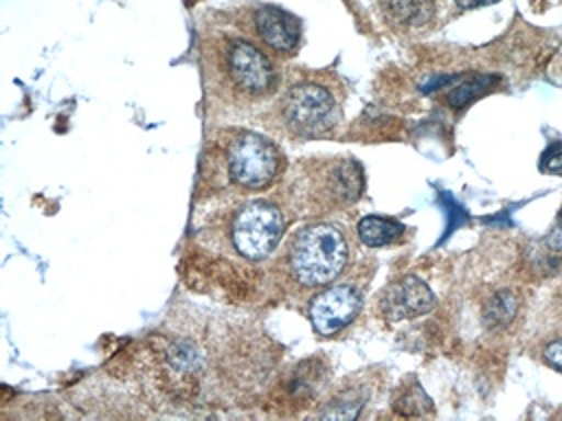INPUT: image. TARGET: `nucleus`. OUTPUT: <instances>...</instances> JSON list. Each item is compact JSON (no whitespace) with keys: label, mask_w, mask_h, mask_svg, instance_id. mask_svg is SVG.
<instances>
[{"label":"nucleus","mask_w":562,"mask_h":421,"mask_svg":"<svg viewBox=\"0 0 562 421\" xmlns=\"http://www.w3.org/2000/svg\"><path fill=\"white\" fill-rule=\"evenodd\" d=\"M198 68L211 114H248L263 107L281 86L279 61L239 31L206 20L198 29Z\"/></svg>","instance_id":"f03ea898"},{"label":"nucleus","mask_w":562,"mask_h":421,"mask_svg":"<svg viewBox=\"0 0 562 421\" xmlns=\"http://www.w3.org/2000/svg\"><path fill=\"white\" fill-rule=\"evenodd\" d=\"M384 26L397 37H419L428 33L441 9V0H375Z\"/></svg>","instance_id":"9b49d317"},{"label":"nucleus","mask_w":562,"mask_h":421,"mask_svg":"<svg viewBox=\"0 0 562 421\" xmlns=\"http://www.w3.org/2000/svg\"><path fill=\"white\" fill-rule=\"evenodd\" d=\"M342 103L345 86L334 72L290 68L257 121L268 134L290 143L321 140L336 134Z\"/></svg>","instance_id":"39448f33"},{"label":"nucleus","mask_w":562,"mask_h":421,"mask_svg":"<svg viewBox=\"0 0 562 421\" xmlns=\"http://www.w3.org/2000/svg\"><path fill=\"white\" fill-rule=\"evenodd\" d=\"M518 298L509 289L496 292L483 307V320L490 329H501L509 325V320L516 316Z\"/></svg>","instance_id":"4468645a"},{"label":"nucleus","mask_w":562,"mask_h":421,"mask_svg":"<svg viewBox=\"0 0 562 421\" xmlns=\"http://www.w3.org/2000/svg\"><path fill=\"white\" fill-rule=\"evenodd\" d=\"M378 314L391 322L417 318L435 307V294L415 274H404L384 285L375 300Z\"/></svg>","instance_id":"9d476101"},{"label":"nucleus","mask_w":562,"mask_h":421,"mask_svg":"<svg viewBox=\"0 0 562 421\" xmlns=\"http://www.w3.org/2000/svg\"><path fill=\"white\" fill-rule=\"evenodd\" d=\"M542 169L549 173H562V147L560 145H551L542 153Z\"/></svg>","instance_id":"f3484780"},{"label":"nucleus","mask_w":562,"mask_h":421,"mask_svg":"<svg viewBox=\"0 0 562 421\" xmlns=\"http://www.w3.org/2000/svg\"><path fill=\"white\" fill-rule=\"evenodd\" d=\"M349 254L351 241L345 226L331 219H307L266 259V287L279 300H310L345 272Z\"/></svg>","instance_id":"20e7f679"},{"label":"nucleus","mask_w":562,"mask_h":421,"mask_svg":"<svg viewBox=\"0 0 562 421\" xmlns=\"http://www.w3.org/2000/svg\"><path fill=\"white\" fill-rule=\"evenodd\" d=\"M544 357H547L549 364H553V366L562 373V340L551 342V344L544 349Z\"/></svg>","instance_id":"6ab92c4d"},{"label":"nucleus","mask_w":562,"mask_h":421,"mask_svg":"<svg viewBox=\"0 0 562 421\" xmlns=\"http://www.w3.org/2000/svg\"><path fill=\"white\" fill-rule=\"evenodd\" d=\"M371 397V390L367 392V384L360 382V384H351V386H342L338 388L331 399L325 401V408L318 410L316 414L318 417H325V419H353L360 414V408L367 403V399Z\"/></svg>","instance_id":"ddd939ff"},{"label":"nucleus","mask_w":562,"mask_h":421,"mask_svg":"<svg viewBox=\"0 0 562 421\" xmlns=\"http://www.w3.org/2000/svg\"><path fill=\"white\" fill-rule=\"evenodd\" d=\"M272 191L290 221L325 219L360 200L364 171L353 156H305L288 164Z\"/></svg>","instance_id":"0eeeda50"},{"label":"nucleus","mask_w":562,"mask_h":421,"mask_svg":"<svg viewBox=\"0 0 562 421\" xmlns=\"http://www.w3.org/2000/svg\"><path fill=\"white\" fill-rule=\"evenodd\" d=\"M492 2H498V0H457V4L461 9H474V7H483V4H492Z\"/></svg>","instance_id":"aec40b11"},{"label":"nucleus","mask_w":562,"mask_h":421,"mask_svg":"<svg viewBox=\"0 0 562 421\" xmlns=\"http://www.w3.org/2000/svg\"><path fill=\"white\" fill-rule=\"evenodd\" d=\"M406 226L391 219V217H380V215H369L362 217L356 226V235L362 246L369 248H386L397 243L404 237Z\"/></svg>","instance_id":"f8f14e48"},{"label":"nucleus","mask_w":562,"mask_h":421,"mask_svg":"<svg viewBox=\"0 0 562 421\" xmlns=\"http://www.w3.org/2000/svg\"><path fill=\"white\" fill-rule=\"evenodd\" d=\"M411 406H417L422 414H424V410H430V401L426 399L424 390H422V388H417V386H415L413 390L404 392V397H402V399H395V410H397V412H402V414L413 417V408H411Z\"/></svg>","instance_id":"dca6fc26"},{"label":"nucleus","mask_w":562,"mask_h":421,"mask_svg":"<svg viewBox=\"0 0 562 421\" xmlns=\"http://www.w3.org/2000/svg\"><path fill=\"white\" fill-rule=\"evenodd\" d=\"M373 272V259L360 261L353 268L347 265L336 281L307 300V318L321 338H331L356 320L364 305L367 285Z\"/></svg>","instance_id":"1a4fd4ad"},{"label":"nucleus","mask_w":562,"mask_h":421,"mask_svg":"<svg viewBox=\"0 0 562 421\" xmlns=\"http://www.w3.org/2000/svg\"><path fill=\"white\" fill-rule=\"evenodd\" d=\"M544 248L553 254H562V213L558 217V221L553 224V228L544 235Z\"/></svg>","instance_id":"a211bd4d"},{"label":"nucleus","mask_w":562,"mask_h":421,"mask_svg":"<svg viewBox=\"0 0 562 421\" xmlns=\"http://www.w3.org/2000/svg\"><path fill=\"white\" fill-rule=\"evenodd\" d=\"M285 169L288 160L277 140L239 125L213 127L200 153L195 202H226L272 191Z\"/></svg>","instance_id":"7ed1b4c3"},{"label":"nucleus","mask_w":562,"mask_h":421,"mask_svg":"<svg viewBox=\"0 0 562 421\" xmlns=\"http://www.w3.org/2000/svg\"><path fill=\"white\" fill-rule=\"evenodd\" d=\"M165 390L198 406H231L268 384L277 344L255 320L204 307H178L151 333Z\"/></svg>","instance_id":"f257e3e1"},{"label":"nucleus","mask_w":562,"mask_h":421,"mask_svg":"<svg viewBox=\"0 0 562 421\" xmlns=\"http://www.w3.org/2000/svg\"><path fill=\"white\" fill-rule=\"evenodd\" d=\"M209 15H213L209 20L239 31L279 64L292 59L301 48V20L281 7L246 0L222 11H211Z\"/></svg>","instance_id":"6e6552de"},{"label":"nucleus","mask_w":562,"mask_h":421,"mask_svg":"<svg viewBox=\"0 0 562 421\" xmlns=\"http://www.w3.org/2000/svg\"><path fill=\"white\" fill-rule=\"evenodd\" d=\"M490 83H492L490 77H476V79H472V81H468V83L454 88V90L450 92V96H448V103H450L452 107L463 105V103H468L472 96H476L479 92H483Z\"/></svg>","instance_id":"2eb2a0df"},{"label":"nucleus","mask_w":562,"mask_h":421,"mask_svg":"<svg viewBox=\"0 0 562 421\" xmlns=\"http://www.w3.org/2000/svg\"><path fill=\"white\" fill-rule=\"evenodd\" d=\"M290 217L274 193L226 200L198 226L195 239L217 254L266 261L281 243Z\"/></svg>","instance_id":"423d86ee"}]
</instances>
